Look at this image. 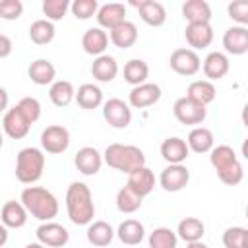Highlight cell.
I'll list each match as a JSON object with an SVG mask.
<instances>
[{"mask_svg":"<svg viewBox=\"0 0 248 248\" xmlns=\"http://www.w3.org/2000/svg\"><path fill=\"white\" fill-rule=\"evenodd\" d=\"M2 141H4V140H2V134H0V147H2Z\"/></svg>","mask_w":248,"mask_h":248,"instance_id":"cell-50","label":"cell"},{"mask_svg":"<svg viewBox=\"0 0 248 248\" xmlns=\"http://www.w3.org/2000/svg\"><path fill=\"white\" fill-rule=\"evenodd\" d=\"M170 68L180 76H194L200 70V58L190 48H176L170 54Z\"/></svg>","mask_w":248,"mask_h":248,"instance_id":"cell-8","label":"cell"},{"mask_svg":"<svg viewBox=\"0 0 248 248\" xmlns=\"http://www.w3.org/2000/svg\"><path fill=\"white\" fill-rule=\"evenodd\" d=\"M37 238L43 244H46V246L60 248V246H64L68 242L70 234H68V231L62 225H58V223H46V225H41L37 229Z\"/></svg>","mask_w":248,"mask_h":248,"instance_id":"cell-13","label":"cell"},{"mask_svg":"<svg viewBox=\"0 0 248 248\" xmlns=\"http://www.w3.org/2000/svg\"><path fill=\"white\" fill-rule=\"evenodd\" d=\"M161 99V87L155 83H141L130 91V103L136 108H145Z\"/></svg>","mask_w":248,"mask_h":248,"instance_id":"cell-11","label":"cell"},{"mask_svg":"<svg viewBox=\"0 0 248 248\" xmlns=\"http://www.w3.org/2000/svg\"><path fill=\"white\" fill-rule=\"evenodd\" d=\"M124 16H126L124 4L112 2V4H105V6L99 10L97 19H99V23H101L103 27L112 29V27H116V25H120V23L124 21Z\"/></svg>","mask_w":248,"mask_h":248,"instance_id":"cell-23","label":"cell"},{"mask_svg":"<svg viewBox=\"0 0 248 248\" xmlns=\"http://www.w3.org/2000/svg\"><path fill=\"white\" fill-rule=\"evenodd\" d=\"M174 116L180 124H186V126H194V124H202L205 120V107L188 99V97H182L174 103Z\"/></svg>","mask_w":248,"mask_h":248,"instance_id":"cell-6","label":"cell"},{"mask_svg":"<svg viewBox=\"0 0 248 248\" xmlns=\"http://www.w3.org/2000/svg\"><path fill=\"white\" fill-rule=\"evenodd\" d=\"M66 205H68V215H70L74 225H87V223H91V219L95 215V207H93L91 192H89V188L85 184L74 182L68 188Z\"/></svg>","mask_w":248,"mask_h":248,"instance_id":"cell-1","label":"cell"},{"mask_svg":"<svg viewBox=\"0 0 248 248\" xmlns=\"http://www.w3.org/2000/svg\"><path fill=\"white\" fill-rule=\"evenodd\" d=\"M188 99H192V101H196V103H200V105H207V103H211L213 99H215V87H213V83H209V81H194V83H190V87H188Z\"/></svg>","mask_w":248,"mask_h":248,"instance_id":"cell-34","label":"cell"},{"mask_svg":"<svg viewBox=\"0 0 248 248\" xmlns=\"http://www.w3.org/2000/svg\"><path fill=\"white\" fill-rule=\"evenodd\" d=\"M184 35L188 45L194 48H205L213 41V29L209 27V23H188Z\"/></svg>","mask_w":248,"mask_h":248,"instance_id":"cell-15","label":"cell"},{"mask_svg":"<svg viewBox=\"0 0 248 248\" xmlns=\"http://www.w3.org/2000/svg\"><path fill=\"white\" fill-rule=\"evenodd\" d=\"M16 107L19 108V112L25 116V120H27L29 124H33V122L39 120V116H41V105H39V101L33 99V97H23Z\"/></svg>","mask_w":248,"mask_h":248,"instance_id":"cell-40","label":"cell"},{"mask_svg":"<svg viewBox=\"0 0 248 248\" xmlns=\"http://www.w3.org/2000/svg\"><path fill=\"white\" fill-rule=\"evenodd\" d=\"M21 202H23V207L25 211H29L33 217L41 219V221H48L52 217H56L58 213V202L56 198L41 188V186H29L21 192Z\"/></svg>","mask_w":248,"mask_h":248,"instance_id":"cell-2","label":"cell"},{"mask_svg":"<svg viewBox=\"0 0 248 248\" xmlns=\"http://www.w3.org/2000/svg\"><path fill=\"white\" fill-rule=\"evenodd\" d=\"M76 167L85 176L97 174L99 169H101V155H99V151L95 147H81L76 153Z\"/></svg>","mask_w":248,"mask_h":248,"instance_id":"cell-17","label":"cell"},{"mask_svg":"<svg viewBox=\"0 0 248 248\" xmlns=\"http://www.w3.org/2000/svg\"><path fill=\"white\" fill-rule=\"evenodd\" d=\"M103 116L105 120L112 126V128H126L132 120V112L128 108V105L120 99H110L105 103L103 108Z\"/></svg>","mask_w":248,"mask_h":248,"instance_id":"cell-9","label":"cell"},{"mask_svg":"<svg viewBox=\"0 0 248 248\" xmlns=\"http://www.w3.org/2000/svg\"><path fill=\"white\" fill-rule=\"evenodd\" d=\"M27 74H29V78H31L33 83H37V85H46V83H50V81L54 79L56 70H54V66H52L48 60H43V58H41V60H35V62L29 66Z\"/></svg>","mask_w":248,"mask_h":248,"instance_id":"cell-27","label":"cell"},{"mask_svg":"<svg viewBox=\"0 0 248 248\" xmlns=\"http://www.w3.org/2000/svg\"><path fill=\"white\" fill-rule=\"evenodd\" d=\"M41 145L48 153H64L70 145V134L64 126H48L41 136Z\"/></svg>","mask_w":248,"mask_h":248,"instance_id":"cell-7","label":"cell"},{"mask_svg":"<svg viewBox=\"0 0 248 248\" xmlns=\"http://www.w3.org/2000/svg\"><path fill=\"white\" fill-rule=\"evenodd\" d=\"M143 234H145L143 232V225L140 221H136V219H128L118 227V238L124 244H130V246L140 244L143 240Z\"/></svg>","mask_w":248,"mask_h":248,"instance_id":"cell-29","label":"cell"},{"mask_svg":"<svg viewBox=\"0 0 248 248\" xmlns=\"http://www.w3.org/2000/svg\"><path fill=\"white\" fill-rule=\"evenodd\" d=\"M229 72V60L221 52H211L203 62V74L209 79H221Z\"/></svg>","mask_w":248,"mask_h":248,"instance_id":"cell-25","label":"cell"},{"mask_svg":"<svg viewBox=\"0 0 248 248\" xmlns=\"http://www.w3.org/2000/svg\"><path fill=\"white\" fill-rule=\"evenodd\" d=\"M225 50L231 54H244L248 52V29L244 27H231L223 37Z\"/></svg>","mask_w":248,"mask_h":248,"instance_id":"cell-18","label":"cell"},{"mask_svg":"<svg viewBox=\"0 0 248 248\" xmlns=\"http://www.w3.org/2000/svg\"><path fill=\"white\" fill-rule=\"evenodd\" d=\"M188 248H209V246H205V244H202L200 240L198 242H190V246Z\"/></svg>","mask_w":248,"mask_h":248,"instance_id":"cell-48","label":"cell"},{"mask_svg":"<svg viewBox=\"0 0 248 248\" xmlns=\"http://www.w3.org/2000/svg\"><path fill=\"white\" fill-rule=\"evenodd\" d=\"M25 248H45V246H41V244H29V246H25Z\"/></svg>","mask_w":248,"mask_h":248,"instance_id":"cell-49","label":"cell"},{"mask_svg":"<svg viewBox=\"0 0 248 248\" xmlns=\"http://www.w3.org/2000/svg\"><path fill=\"white\" fill-rule=\"evenodd\" d=\"M149 248H176V234L170 229L159 227L149 234Z\"/></svg>","mask_w":248,"mask_h":248,"instance_id":"cell-38","label":"cell"},{"mask_svg":"<svg viewBox=\"0 0 248 248\" xmlns=\"http://www.w3.org/2000/svg\"><path fill=\"white\" fill-rule=\"evenodd\" d=\"M229 16L238 23H248V0H234L229 4Z\"/></svg>","mask_w":248,"mask_h":248,"instance_id":"cell-44","label":"cell"},{"mask_svg":"<svg viewBox=\"0 0 248 248\" xmlns=\"http://www.w3.org/2000/svg\"><path fill=\"white\" fill-rule=\"evenodd\" d=\"M48 95H50V101L56 107H66L74 99V85L70 81H56L50 87V93Z\"/></svg>","mask_w":248,"mask_h":248,"instance_id":"cell-37","label":"cell"},{"mask_svg":"<svg viewBox=\"0 0 248 248\" xmlns=\"http://www.w3.org/2000/svg\"><path fill=\"white\" fill-rule=\"evenodd\" d=\"M110 41L118 46V48H130L136 41H138V29L134 23L130 21H122L120 25L110 29Z\"/></svg>","mask_w":248,"mask_h":248,"instance_id":"cell-22","label":"cell"},{"mask_svg":"<svg viewBox=\"0 0 248 248\" xmlns=\"http://www.w3.org/2000/svg\"><path fill=\"white\" fill-rule=\"evenodd\" d=\"M29 37L35 45H46L54 37V25L46 19H37L29 27Z\"/></svg>","mask_w":248,"mask_h":248,"instance_id":"cell-35","label":"cell"},{"mask_svg":"<svg viewBox=\"0 0 248 248\" xmlns=\"http://www.w3.org/2000/svg\"><path fill=\"white\" fill-rule=\"evenodd\" d=\"M12 52V41L6 35H0V58L8 56Z\"/></svg>","mask_w":248,"mask_h":248,"instance_id":"cell-45","label":"cell"},{"mask_svg":"<svg viewBox=\"0 0 248 248\" xmlns=\"http://www.w3.org/2000/svg\"><path fill=\"white\" fill-rule=\"evenodd\" d=\"M6 240H8L6 227H4V225H0V246H4V244H6Z\"/></svg>","mask_w":248,"mask_h":248,"instance_id":"cell-47","label":"cell"},{"mask_svg":"<svg viewBox=\"0 0 248 248\" xmlns=\"http://www.w3.org/2000/svg\"><path fill=\"white\" fill-rule=\"evenodd\" d=\"M147 74H149V68H147V64L143 62V60H138V58H134V60H130L126 66H124V79L128 81V83H132V85H141L145 79H147Z\"/></svg>","mask_w":248,"mask_h":248,"instance_id":"cell-33","label":"cell"},{"mask_svg":"<svg viewBox=\"0 0 248 248\" xmlns=\"http://www.w3.org/2000/svg\"><path fill=\"white\" fill-rule=\"evenodd\" d=\"M45 169V155L35 147H25L17 153L16 161V176L23 184H31L41 178Z\"/></svg>","mask_w":248,"mask_h":248,"instance_id":"cell-5","label":"cell"},{"mask_svg":"<svg viewBox=\"0 0 248 248\" xmlns=\"http://www.w3.org/2000/svg\"><path fill=\"white\" fill-rule=\"evenodd\" d=\"M6 107H8V93L0 87V112H2Z\"/></svg>","mask_w":248,"mask_h":248,"instance_id":"cell-46","label":"cell"},{"mask_svg":"<svg viewBox=\"0 0 248 248\" xmlns=\"http://www.w3.org/2000/svg\"><path fill=\"white\" fill-rule=\"evenodd\" d=\"M182 14L188 23H209L211 19V8L203 0H188L182 6Z\"/></svg>","mask_w":248,"mask_h":248,"instance_id":"cell-20","label":"cell"},{"mask_svg":"<svg viewBox=\"0 0 248 248\" xmlns=\"http://www.w3.org/2000/svg\"><path fill=\"white\" fill-rule=\"evenodd\" d=\"M161 155L170 165H180L188 157V145L180 138H167L161 145Z\"/></svg>","mask_w":248,"mask_h":248,"instance_id":"cell-19","label":"cell"},{"mask_svg":"<svg viewBox=\"0 0 248 248\" xmlns=\"http://www.w3.org/2000/svg\"><path fill=\"white\" fill-rule=\"evenodd\" d=\"M188 145L196 153H205L213 147V134L207 128H194L188 136Z\"/></svg>","mask_w":248,"mask_h":248,"instance_id":"cell-32","label":"cell"},{"mask_svg":"<svg viewBox=\"0 0 248 248\" xmlns=\"http://www.w3.org/2000/svg\"><path fill=\"white\" fill-rule=\"evenodd\" d=\"M0 219L4 223V227H10V229H19L25 225L27 221V211L21 203L17 202H6L4 207H2V213H0Z\"/></svg>","mask_w":248,"mask_h":248,"instance_id":"cell-21","label":"cell"},{"mask_svg":"<svg viewBox=\"0 0 248 248\" xmlns=\"http://www.w3.org/2000/svg\"><path fill=\"white\" fill-rule=\"evenodd\" d=\"M23 12V4L19 0H2L0 2V17L4 19H17Z\"/></svg>","mask_w":248,"mask_h":248,"instance_id":"cell-43","label":"cell"},{"mask_svg":"<svg viewBox=\"0 0 248 248\" xmlns=\"http://www.w3.org/2000/svg\"><path fill=\"white\" fill-rule=\"evenodd\" d=\"M141 200L138 194H134L128 186H124L118 194H116V207L122 211V213H134L136 209L141 207Z\"/></svg>","mask_w":248,"mask_h":248,"instance_id":"cell-36","label":"cell"},{"mask_svg":"<svg viewBox=\"0 0 248 248\" xmlns=\"http://www.w3.org/2000/svg\"><path fill=\"white\" fill-rule=\"evenodd\" d=\"M29 126H31V124L25 120V116L19 112L17 107L10 108V110L6 112V116H4V130H6V134H8L10 138H14V140L25 138L27 132H29Z\"/></svg>","mask_w":248,"mask_h":248,"instance_id":"cell-16","label":"cell"},{"mask_svg":"<svg viewBox=\"0 0 248 248\" xmlns=\"http://www.w3.org/2000/svg\"><path fill=\"white\" fill-rule=\"evenodd\" d=\"M91 74H93V78L99 79V81H105V83L112 81V79L116 78V74H118L116 60H114L112 56H99V58L93 62V66H91Z\"/></svg>","mask_w":248,"mask_h":248,"instance_id":"cell-24","label":"cell"},{"mask_svg":"<svg viewBox=\"0 0 248 248\" xmlns=\"http://www.w3.org/2000/svg\"><path fill=\"white\" fill-rule=\"evenodd\" d=\"M203 223L196 217H186L178 223V236L186 242H198L202 236H203Z\"/></svg>","mask_w":248,"mask_h":248,"instance_id":"cell-30","label":"cell"},{"mask_svg":"<svg viewBox=\"0 0 248 248\" xmlns=\"http://www.w3.org/2000/svg\"><path fill=\"white\" fill-rule=\"evenodd\" d=\"M76 101H78V105H79L81 108L93 110V108H97V107L101 105L103 93H101V89H99L97 85L83 83V85L78 89V93H76Z\"/></svg>","mask_w":248,"mask_h":248,"instance_id":"cell-28","label":"cell"},{"mask_svg":"<svg viewBox=\"0 0 248 248\" xmlns=\"http://www.w3.org/2000/svg\"><path fill=\"white\" fill-rule=\"evenodd\" d=\"M134 194H138L140 198H143V196H147L151 190H153V186H155V176H153V172L149 170V169H145V167H141V169H136V170H132L130 174H128V184H126Z\"/></svg>","mask_w":248,"mask_h":248,"instance_id":"cell-12","label":"cell"},{"mask_svg":"<svg viewBox=\"0 0 248 248\" xmlns=\"http://www.w3.org/2000/svg\"><path fill=\"white\" fill-rule=\"evenodd\" d=\"M72 12L78 19H89L97 12V2L95 0H76L72 4Z\"/></svg>","mask_w":248,"mask_h":248,"instance_id":"cell-42","label":"cell"},{"mask_svg":"<svg viewBox=\"0 0 248 248\" xmlns=\"http://www.w3.org/2000/svg\"><path fill=\"white\" fill-rule=\"evenodd\" d=\"M108 43V37L103 29H87L83 39H81V46L87 54H101L105 52Z\"/></svg>","mask_w":248,"mask_h":248,"instance_id":"cell-26","label":"cell"},{"mask_svg":"<svg viewBox=\"0 0 248 248\" xmlns=\"http://www.w3.org/2000/svg\"><path fill=\"white\" fill-rule=\"evenodd\" d=\"M225 248H248V231L242 227H231L223 234Z\"/></svg>","mask_w":248,"mask_h":248,"instance_id":"cell-39","label":"cell"},{"mask_svg":"<svg viewBox=\"0 0 248 248\" xmlns=\"http://www.w3.org/2000/svg\"><path fill=\"white\" fill-rule=\"evenodd\" d=\"M211 165L217 170V176L221 182H225L227 186H236L240 184L244 170L242 165L236 159V153L232 151V147L229 145H219L211 151Z\"/></svg>","mask_w":248,"mask_h":248,"instance_id":"cell-3","label":"cell"},{"mask_svg":"<svg viewBox=\"0 0 248 248\" xmlns=\"http://www.w3.org/2000/svg\"><path fill=\"white\" fill-rule=\"evenodd\" d=\"M188 180H190V172L182 165H169L161 172V186L167 192H178V190H182L188 184Z\"/></svg>","mask_w":248,"mask_h":248,"instance_id":"cell-10","label":"cell"},{"mask_svg":"<svg viewBox=\"0 0 248 248\" xmlns=\"http://www.w3.org/2000/svg\"><path fill=\"white\" fill-rule=\"evenodd\" d=\"M68 8H70V2L68 0H45L43 2L45 16L50 17V19H54V21L56 19H62Z\"/></svg>","mask_w":248,"mask_h":248,"instance_id":"cell-41","label":"cell"},{"mask_svg":"<svg viewBox=\"0 0 248 248\" xmlns=\"http://www.w3.org/2000/svg\"><path fill=\"white\" fill-rule=\"evenodd\" d=\"M112 236H114V232H112L110 225L105 223V221H95L87 229V240L93 246H108L110 240H112Z\"/></svg>","mask_w":248,"mask_h":248,"instance_id":"cell-31","label":"cell"},{"mask_svg":"<svg viewBox=\"0 0 248 248\" xmlns=\"http://www.w3.org/2000/svg\"><path fill=\"white\" fill-rule=\"evenodd\" d=\"M105 161L108 167L122 170V172H132L136 169L145 167V155L140 147L136 145H122V143H112L105 151Z\"/></svg>","mask_w":248,"mask_h":248,"instance_id":"cell-4","label":"cell"},{"mask_svg":"<svg viewBox=\"0 0 248 248\" xmlns=\"http://www.w3.org/2000/svg\"><path fill=\"white\" fill-rule=\"evenodd\" d=\"M132 4L138 8L141 19H143L147 25L159 27V25L165 23V19H167V12H165V8H163L159 2H153V0H141V2H132Z\"/></svg>","mask_w":248,"mask_h":248,"instance_id":"cell-14","label":"cell"}]
</instances>
